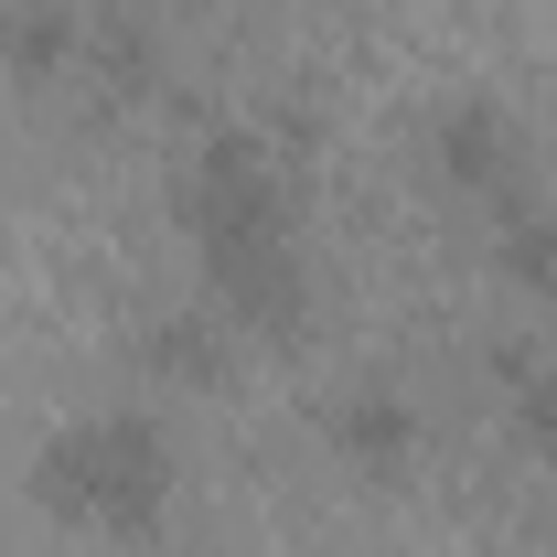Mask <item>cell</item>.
Returning a JSON list of instances; mask_svg holds the SVG:
<instances>
[{
    "instance_id": "obj_5",
    "label": "cell",
    "mask_w": 557,
    "mask_h": 557,
    "mask_svg": "<svg viewBox=\"0 0 557 557\" xmlns=\"http://www.w3.org/2000/svg\"><path fill=\"white\" fill-rule=\"evenodd\" d=\"M225 311L214 300H172V311H150L139 322V364L161 375V386H225Z\"/></svg>"
},
{
    "instance_id": "obj_2",
    "label": "cell",
    "mask_w": 557,
    "mask_h": 557,
    "mask_svg": "<svg viewBox=\"0 0 557 557\" xmlns=\"http://www.w3.org/2000/svg\"><path fill=\"white\" fill-rule=\"evenodd\" d=\"M172 493H183V450L150 408H75L33 450V504L54 525H86V536H129V547L161 536Z\"/></svg>"
},
{
    "instance_id": "obj_8",
    "label": "cell",
    "mask_w": 557,
    "mask_h": 557,
    "mask_svg": "<svg viewBox=\"0 0 557 557\" xmlns=\"http://www.w3.org/2000/svg\"><path fill=\"white\" fill-rule=\"evenodd\" d=\"M11 22H22V0H0V44H11Z\"/></svg>"
},
{
    "instance_id": "obj_1",
    "label": "cell",
    "mask_w": 557,
    "mask_h": 557,
    "mask_svg": "<svg viewBox=\"0 0 557 557\" xmlns=\"http://www.w3.org/2000/svg\"><path fill=\"white\" fill-rule=\"evenodd\" d=\"M183 247H194V278L225 311V333H258V344H289L311 322V236H300V172L269 129L247 119H214L183 161Z\"/></svg>"
},
{
    "instance_id": "obj_6",
    "label": "cell",
    "mask_w": 557,
    "mask_h": 557,
    "mask_svg": "<svg viewBox=\"0 0 557 557\" xmlns=\"http://www.w3.org/2000/svg\"><path fill=\"white\" fill-rule=\"evenodd\" d=\"M493 269L515 278V289H536V300H557V205L547 194L493 205Z\"/></svg>"
},
{
    "instance_id": "obj_7",
    "label": "cell",
    "mask_w": 557,
    "mask_h": 557,
    "mask_svg": "<svg viewBox=\"0 0 557 557\" xmlns=\"http://www.w3.org/2000/svg\"><path fill=\"white\" fill-rule=\"evenodd\" d=\"M493 397H504V429L525 440V450H547L557 461V364L547 354H493Z\"/></svg>"
},
{
    "instance_id": "obj_4",
    "label": "cell",
    "mask_w": 557,
    "mask_h": 557,
    "mask_svg": "<svg viewBox=\"0 0 557 557\" xmlns=\"http://www.w3.org/2000/svg\"><path fill=\"white\" fill-rule=\"evenodd\" d=\"M322 440L344 450L354 472H375V483H397V472H418V450H429V418L386 386V375H364V386H344L333 408H322Z\"/></svg>"
},
{
    "instance_id": "obj_3",
    "label": "cell",
    "mask_w": 557,
    "mask_h": 557,
    "mask_svg": "<svg viewBox=\"0 0 557 557\" xmlns=\"http://www.w3.org/2000/svg\"><path fill=\"white\" fill-rule=\"evenodd\" d=\"M418 150H429V183L440 194H461V205H483V214L525 194V129H515L504 97H440L429 129H418Z\"/></svg>"
}]
</instances>
